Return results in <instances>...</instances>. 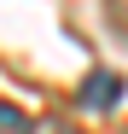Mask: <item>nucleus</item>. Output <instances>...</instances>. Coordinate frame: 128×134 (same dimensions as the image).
<instances>
[{
  "instance_id": "obj_2",
  "label": "nucleus",
  "mask_w": 128,
  "mask_h": 134,
  "mask_svg": "<svg viewBox=\"0 0 128 134\" xmlns=\"http://www.w3.org/2000/svg\"><path fill=\"white\" fill-rule=\"evenodd\" d=\"M0 134H29V117H24L12 99H0Z\"/></svg>"
},
{
  "instance_id": "obj_1",
  "label": "nucleus",
  "mask_w": 128,
  "mask_h": 134,
  "mask_svg": "<svg viewBox=\"0 0 128 134\" xmlns=\"http://www.w3.org/2000/svg\"><path fill=\"white\" fill-rule=\"evenodd\" d=\"M117 99H122V76L99 70V76H88V82H82V105H117Z\"/></svg>"
},
{
  "instance_id": "obj_3",
  "label": "nucleus",
  "mask_w": 128,
  "mask_h": 134,
  "mask_svg": "<svg viewBox=\"0 0 128 134\" xmlns=\"http://www.w3.org/2000/svg\"><path fill=\"white\" fill-rule=\"evenodd\" d=\"M29 134H82V128L64 122V117H41V122H29Z\"/></svg>"
}]
</instances>
